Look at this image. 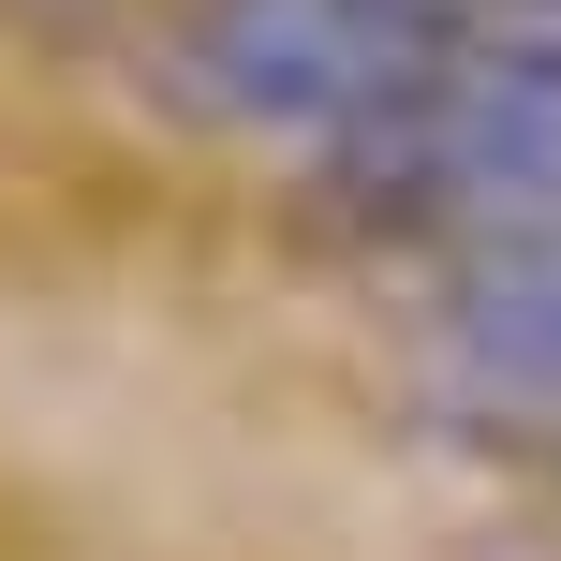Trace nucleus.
<instances>
[{
  "label": "nucleus",
  "instance_id": "obj_1",
  "mask_svg": "<svg viewBox=\"0 0 561 561\" xmlns=\"http://www.w3.org/2000/svg\"><path fill=\"white\" fill-rule=\"evenodd\" d=\"M561 30V0H193L163 30V104L222 134H369L444 59Z\"/></svg>",
  "mask_w": 561,
  "mask_h": 561
},
{
  "label": "nucleus",
  "instance_id": "obj_2",
  "mask_svg": "<svg viewBox=\"0 0 561 561\" xmlns=\"http://www.w3.org/2000/svg\"><path fill=\"white\" fill-rule=\"evenodd\" d=\"M340 207L385 237H444L473 252H561V30H517V45H473L385 104L369 134H340Z\"/></svg>",
  "mask_w": 561,
  "mask_h": 561
},
{
  "label": "nucleus",
  "instance_id": "obj_3",
  "mask_svg": "<svg viewBox=\"0 0 561 561\" xmlns=\"http://www.w3.org/2000/svg\"><path fill=\"white\" fill-rule=\"evenodd\" d=\"M444 355L503 399H561V252H473L444 280Z\"/></svg>",
  "mask_w": 561,
  "mask_h": 561
}]
</instances>
